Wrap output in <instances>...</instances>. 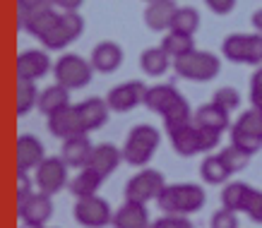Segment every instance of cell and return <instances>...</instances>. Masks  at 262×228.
Returning a JSON list of instances; mask_svg holds the SVG:
<instances>
[{
	"mask_svg": "<svg viewBox=\"0 0 262 228\" xmlns=\"http://www.w3.org/2000/svg\"><path fill=\"white\" fill-rule=\"evenodd\" d=\"M212 101H216L226 110H233V108H238L241 106V92L238 89H233V87H222V89H216L214 92Z\"/></svg>",
	"mask_w": 262,
	"mask_h": 228,
	"instance_id": "cell-38",
	"label": "cell"
},
{
	"mask_svg": "<svg viewBox=\"0 0 262 228\" xmlns=\"http://www.w3.org/2000/svg\"><path fill=\"white\" fill-rule=\"evenodd\" d=\"M82 3H84V0H56V5L58 8H63L65 12H77Z\"/></svg>",
	"mask_w": 262,
	"mask_h": 228,
	"instance_id": "cell-48",
	"label": "cell"
},
{
	"mask_svg": "<svg viewBox=\"0 0 262 228\" xmlns=\"http://www.w3.org/2000/svg\"><path fill=\"white\" fill-rule=\"evenodd\" d=\"M173 70L178 72V77L190 79V82H209L219 75L222 60L214 53L195 48V51L181 55V58H173Z\"/></svg>",
	"mask_w": 262,
	"mask_h": 228,
	"instance_id": "cell-2",
	"label": "cell"
},
{
	"mask_svg": "<svg viewBox=\"0 0 262 228\" xmlns=\"http://www.w3.org/2000/svg\"><path fill=\"white\" fill-rule=\"evenodd\" d=\"M243 212H246L253 221L262 223V192H260V190L253 188V192H250V197H248L246 209H243Z\"/></svg>",
	"mask_w": 262,
	"mask_h": 228,
	"instance_id": "cell-42",
	"label": "cell"
},
{
	"mask_svg": "<svg viewBox=\"0 0 262 228\" xmlns=\"http://www.w3.org/2000/svg\"><path fill=\"white\" fill-rule=\"evenodd\" d=\"M176 10L178 8H176L173 0H157V3H149V8L144 10V24L149 27L151 32H166V29H171Z\"/></svg>",
	"mask_w": 262,
	"mask_h": 228,
	"instance_id": "cell-17",
	"label": "cell"
},
{
	"mask_svg": "<svg viewBox=\"0 0 262 228\" xmlns=\"http://www.w3.org/2000/svg\"><path fill=\"white\" fill-rule=\"evenodd\" d=\"M161 48L166 51L171 58H181V55L195 51V41L190 34H181V32H168V36L161 41Z\"/></svg>",
	"mask_w": 262,
	"mask_h": 228,
	"instance_id": "cell-31",
	"label": "cell"
},
{
	"mask_svg": "<svg viewBox=\"0 0 262 228\" xmlns=\"http://www.w3.org/2000/svg\"><path fill=\"white\" fill-rule=\"evenodd\" d=\"M253 27L262 34V8H260V10H255V12H253Z\"/></svg>",
	"mask_w": 262,
	"mask_h": 228,
	"instance_id": "cell-49",
	"label": "cell"
},
{
	"mask_svg": "<svg viewBox=\"0 0 262 228\" xmlns=\"http://www.w3.org/2000/svg\"><path fill=\"white\" fill-rule=\"evenodd\" d=\"M92 70H94V65L84 60L82 55H63L60 60L56 63L53 72H56V82L58 84H63L72 92V89H82L87 87L89 82H92Z\"/></svg>",
	"mask_w": 262,
	"mask_h": 228,
	"instance_id": "cell-4",
	"label": "cell"
},
{
	"mask_svg": "<svg viewBox=\"0 0 262 228\" xmlns=\"http://www.w3.org/2000/svg\"><path fill=\"white\" fill-rule=\"evenodd\" d=\"M75 219L87 228H103L113 223V212L103 197H82L75 204Z\"/></svg>",
	"mask_w": 262,
	"mask_h": 228,
	"instance_id": "cell-6",
	"label": "cell"
},
{
	"mask_svg": "<svg viewBox=\"0 0 262 228\" xmlns=\"http://www.w3.org/2000/svg\"><path fill=\"white\" fill-rule=\"evenodd\" d=\"M200 175H202V180L209 183V185H222V183H226V178L233 173L226 168L222 156H207L205 161L200 164Z\"/></svg>",
	"mask_w": 262,
	"mask_h": 228,
	"instance_id": "cell-29",
	"label": "cell"
},
{
	"mask_svg": "<svg viewBox=\"0 0 262 228\" xmlns=\"http://www.w3.org/2000/svg\"><path fill=\"white\" fill-rule=\"evenodd\" d=\"M166 188V180H164V175L159 171H151V168H144L140 171L137 175H133L125 185V199L130 202H151V199H157V197L164 192Z\"/></svg>",
	"mask_w": 262,
	"mask_h": 228,
	"instance_id": "cell-5",
	"label": "cell"
},
{
	"mask_svg": "<svg viewBox=\"0 0 262 228\" xmlns=\"http://www.w3.org/2000/svg\"><path fill=\"white\" fill-rule=\"evenodd\" d=\"M15 197H17V207H22L29 197L34 195V183L32 178L27 175V171H17L15 175Z\"/></svg>",
	"mask_w": 262,
	"mask_h": 228,
	"instance_id": "cell-37",
	"label": "cell"
},
{
	"mask_svg": "<svg viewBox=\"0 0 262 228\" xmlns=\"http://www.w3.org/2000/svg\"><path fill=\"white\" fill-rule=\"evenodd\" d=\"M200 144H202V151H212L219 144V130H212V127H200Z\"/></svg>",
	"mask_w": 262,
	"mask_h": 228,
	"instance_id": "cell-45",
	"label": "cell"
},
{
	"mask_svg": "<svg viewBox=\"0 0 262 228\" xmlns=\"http://www.w3.org/2000/svg\"><path fill=\"white\" fill-rule=\"evenodd\" d=\"M200 27V12L195 8H178L171 22V32H181V34H195Z\"/></svg>",
	"mask_w": 262,
	"mask_h": 228,
	"instance_id": "cell-32",
	"label": "cell"
},
{
	"mask_svg": "<svg viewBox=\"0 0 262 228\" xmlns=\"http://www.w3.org/2000/svg\"><path fill=\"white\" fill-rule=\"evenodd\" d=\"M219 156H222V161L226 164V168H229L231 173H238V171H243V168L248 166V161H250V154H248V151H243V149H238L236 144L226 147Z\"/></svg>",
	"mask_w": 262,
	"mask_h": 228,
	"instance_id": "cell-34",
	"label": "cell"
},
{
	"mask_svg": "<svg viewBox=\"0 0 262 228\" xmlns=\"http://www.w3.org/2000/svg\"><path fill=\"white\" fill-rule=\"evenodd\" d=\"M144 94H147V87L142 82H125V84L113 87L108 92V96H106V101H108L111 110H116V113H127L135 106L144 103Z\"/></svg>",
	"mask_w": 262,
	"mask_h": 228,
	"instance_id": "cell-9",
	"label": "cell"
},
{
	"mask_svg": "<svg viewBox=\"0 0 262 228\" xmlns=\"http://www.w3.org/2000/svg\"><path fill=\"white\" fill-rule=\"evenodd\" d=\"M48 3H51V5H56V0H48Z\"/></svg>",
	"mask_w": 262,
	"mask_h": 228,
	"instance_id": "cell-51",
	"label": "cell"
},
{
	"mask_svg": "<svg viewBox=\"0 0 262 228\" xmlns=\"http://www.w3.org/2000/svg\"><path fill=\"white\" fill-rule=\"evenodd\" d=\"M113 228H151L147 207L142 202H130L127 199L125 204L113 214Z\"/></svg>",
	"mask_w": 262,
	"mask_h": 228,
	"instance_id": "cell-16",
	"label": "cell"
},
{
	"mask_svg": "<svg viewBox=\"0 0 262 228\" xmlns=\"http://www.w3.org/2000/svg\"><path fill=\"white\" fill-rule=\"evenodd\" d=\"M159 130L151 125H137L130 130L123 147V158L130 166H147L159 147Z\"/></svg>",
	"mask_w": 262,
	"mask_h": 228,
	"instance_id": "cell-3",
	"label": "cell"
},
{
	"mask_svg": "<svg viewBox=\"0 0 262 228\" xmlns=\"http://www.w3.org/2000/svg\"><path fill=\"white\" fill-rule=\"evenodd\" d=\"M147 3H157V0H147Z\"/></svg>",
	"mask_w": 262,
	"mask_h": 228,
	"instance_id": "cell-52",
	"label": "cell"
},
{
	"mask_svg": "<svg viewBox=\"0 0 262 228\" xmlns=\"http://www.w3.org/2000/svg\"><path fill=\"white\" fill-rule=\"evenodd\" d=\"M205 3L214 15H229L233 5H236V0H205Z\"/></svg>",
	"mask_w": 262,
	"mask_h": 228,
	"instance_id": "cell-47",
	"label": "cell"
},
{
	"mask_svg": "<svg viewBox=\"0 0 262 228\" xmlns=\"http://www.w3.org/2000/svg\"><path fill=\"white\" fill-rule=\"evenodd\" d=\"M178 99H183V96L173 84H157V87L147 89V94H144V106L149 110H154V113L164 116Z\"/></svg>",
	"mask_w": 262,
	"mask_h": 228,
	"instance_id": "cell-19",
	"label": "cell"
},
{
	"mask_svg": "<svg viewBox=\"0 0 262 228\" xmlns=\"http://www.w3.org/2000/svg\"><path fill=\"white\" fill-rule=\"evenodd\" d=\"M15 67H17V77L39 79V77H43V75H48V70H51V58H48L46 51L32 48V51L19 53Z\"/></svg>",
	"mask_w": 262,
	"mask_h": 228,
	"instance_id": "cell-12",
	"label": "cell"
},
{
	"mask_svg": "<svg viewBox=\"0 0 262 228\" xmlns=\"http://www.w3.org/2000/svg\"><path fill=\"white\" fill-rule=\"evenodd\" d=\"M171 137V144H173V149L181 154V156H195L202 151V144H200V130L198 125L192 123V125L183 127L178 132L168 134Z\"/></svg>",
	"mask_w": 262,
	"mask_h": 228,
	"instance_id": "cell-23",
	"label": "cell"
},
{
	"mask_svg": "<svg viewBox=\"0 0 262 228\" xmlns=\"http://www.w3.org/2000/svg\"><path fill=\"white\" fill-rule=\"evenodd\" d=\"M250 192H253V188L246 183H229L226 190L222 192V204L226 209H233V212H243Z\"/></svg>",
	"mask_w": 262,
	"mask_h": 228,
	"instance_id": "cell-28",
	"label": "cell"
},
{
	"mask_svg": "<svg viewBox=\"0 0 262 228\" xmlns=\"http://www.w3.org/2000/svg\"><path fill=\"white\" fill-rule=\"evenodd\" d=\"M161 118H164V127H166V132L173 134V132H178V130H183V127L192 125L195 116H192L188 101H185V99H178V101H176L173 106L161 116Z\"/></svg>",
	"mask_w": 262,
	"mask_h": 228,
	"instance_id": "cell-25",
	"label": "cell"
},
{
	"mask_svg": "<svg viewBox=\"0 0 262 228\" xmlns=\"http://www.w3.org/2000/svg\"><path fill=\"white\" fill-rule=\"evenodd\" d=\"M205 190L195 183H173L166 185L164 192L157 197V204L164 214H195L205 207Z\"/></svg>",
	"mask_w": 262,
	"mask_h": 228,
	"instance_id": "cell-1",
	"label": "cell"
},
{
	"mask_svg": "<svg viewBox=\"0 0 262 228\" xmlns=\"http://www.w3.org/2000/svg\"><path fill=\"white\" fill-rule=\"evenodd\" d=\"M77 108H80L84 130H87V132H94V130H99V127L106 125L111 106H108L106 99H87V101H82Z\"/></svg>",
	"mask_w": 262,
	"mask_h": 228,
	"instance_id": "cell-18",
	"label": "cell"
},
{
	"mask_svg": "<svg viewBox=\"0 0 262 228\" xmlns=\"http://www.w3.org/2000/svg\"><path fill=\"white\" fill-rule=\"evenodd\" d=\"M120 158H123V151H120L118 147H113V144H99V147H94V154H92L89 166H92L94 171H99L103 178H108V175L118 168Z\"/></svg>",
	"mask_w": 262,
	"mask_h": 228,
	"instance_id": "cell-21",
	"label": "cell"
},
{
	"mask_svg": "<svg viewBox=\"0 0 262 228\" xmlns=\"http://www.w3.org/2000/svg\"><path fill=\"white\" fill-rule=\"evenodd\" d=\"M101 183H103V175L99 173V171H94L92 166H87V168H80V173L75 175V180H72V185H70V192L77 197V199L92 197L99 192Z\"/></svg>",
	"mask_w": 262,
	"mask_h": 228,
	"instance_id": "cell-22",
	"label": "cell"
},
{
	"mask_svg": "<svg viewBox=\"0 0 262 228\" xmlns=\"http://www.w3.org/2000/svg\"><path fill=\"white\" fill-rule=\"evenodd\" d=\"M68 168L70 166L65 164V158L58 156H46L36 168V185H39L41 192H48V195H56L65 188L68 183Z\"/></svg>",
	"mask_w": 262,
	"mask_h": 228,
	"instance_id": "cell-7",
	"label": "cell"
},
{
	"mask_svg": "<svg viewBox=\"0 0 262 228\" xmlns=\"http://www.w3.org/2000/svg\"><path fill=\"white\" fill-rule=\"evenodd\" d=\"M17 214L19 219L27 223V226H43L51 214H53V202H51V195L48 192H36L32 195L22 207H17Z\"/></svg>",
	"mask_w": 262,
	"mask_h": 228,
	"instance_id": "cell-10",
	"label": "cell"
},
{
	"mask_svg": "<svg viewBox=\"0 0 262 228\" xmlns=\"http://www.w3.org/2000/svg\"><path fill=\"white\" fill-rule=\"evenodd\" d=\"M24 228H43V226H27V223H24Z\"/></svg>",
	"mask_w": 262,
	"mask_h": 228,
	"instance_id": "cell-50",
	"label": "cell"
},
{
	"mask_svg": "<svg viewBox=\"0 0 262 228\" xmlns=\"http://www.w3.org/2000/svg\"><path fill=\"white\" fill-rule=\"evenodd\" d=\"M60 22H63V27L72 36V41L80 39L82 32H84V19H82L77 12H63V15H60Z\"/></svg>",
	"mask_w": 262,
	"mask_h": 228,
	"instance_id": "cell-39",
	"label": "cell"
},
{
	"mask_svg": "<svg viewBox=\"0 0 262 228\" xmlns=\"http://www.w3.org/2000/svg\"><path fill=\"white\" fill-rule=\"evenodd\" d=\"M248 43H250V34H231L222 43V53L231 63H246L248 58Z\"/></svg>",
	"mask_w": 262,
	"mask_h": 228,
	"instance_id": "cell-30",
	"label": "cell"
},
{
	"mask_svg": "<svg viewBox=\"0 0 262 228\" xmlns=\"http://www.w3.org/2000/svg\"><path fill=\"white\" fill-rule=\"evenodd\" d=\"M92 154H94V147H92V140L87 137V132L63 140V158L70 168H87L92 161Z\"/></svg>",
	"mask_w": 262,
	"mask_h": 228,
	"instance_id": "cell-13",
	"label": "cell"
},
{
	"mask_svg": "<svg viewBox=\"0 0 262 228\" xmlns=\"http://www.w3.org/2000/svg\"><path fill=\"white\" fill-rule=\"evenodd\" d=\"M248 65H260L262 63V34H250V43H248Z\"/></svg>",
	"mask_w": 262,
	"mask_h": 228,
	"instance_id": "cell-43",
	"label": "cell"
},
{
	"mask_svg": "<svg viewBox=\"0 0 262 228\" xmlns=\"http://www.w3.org/2000/svg\"><path fill=\"white\" fill-rule=\"evenodd\" d=\"M48 5H51L48 0H17V19L22 22L27 15H32L41 8H48Z\"/></svg>",
	"mask_w": 262,
	"mask_h": 228,
	"instance_id": "cell-44",
	"label": "cell"
},
{
	"mask_svg": "<svg viewBox=\"0 0 262 228\" xmlns=\"http://www.w3.org/2000/svg\"><path fill=\"white\" fill-rule=\"evenodd\" d=\"M238 212H233V209H219V212H214V216H212V228H238V216H236Z\"/></svg>",
	"mask_w": 262,
	"mask_h": 228,
	"instance_id": "cell-40",
	"label": "cell"
},
{
	"mask_svg": "<svg viewBox=\"0 0 262 228\" xmlns=\"http://www.w3.org/2000/svg\"><path fill=\"white\" fill-rule=\"evenodd\" d=\"M34 106H39V89H36V79L17 77V96H15V110L19 116L29 113Z\"/></svg>",
	"mask_w": 262,
	"mask_h": 228,
	"instance_id": "cell-26",
	"label": "cell"
},
{
	"mask_svg": "<svg viewBox=\"0 0 262 228\" xmlns=\"http://www.w3.org/2000/svg\"><path fill=\"white\" fill-rule=\"evenodd\" d=\"M168 63H171V55L161 46L147 48V51L140 55V67H142V72L149 75V77H161V75L168 70Z\"/></svg>",
	"mask_w": 262,
	"mask_h": 228,
	"instance_id": "cell-27",
	"label": "cell"
},
{
	"mask_svg": "<svg viewBox=\"0 0 262 228\" xmlns=\"http://www.w3.org/2000/svg\"><path fill=\"white\" fill-rule=\"evenodd\" d=\"M250 101H253V108L262 110V67L255 72L250 82Z\"/></svg>",
	"mask_w": 262,
	"mask_h": 228,
	"instance_id": "cell-46",
	"label": "cell"
},
{
	"mask_svg": "<svg viewBox=\"0 0 262 228\" xmlns=\"http://www.w3.org/2000/svg\"><path fill=\"white\" fill-rule=\"evenodd\" d=\"M43 158H46V149H43V144L36 137L22 134L17 140V149H15L17 171H34V168H39Z\"/></svg>",
	"mask_w": 262,
	"mask_h": 228,
	"instance_id": "cell-11",
	"label": "cell"
},
{
	"mask_svg": "<svg viewBox=\"0 0 262 228\" xmlns=\"http://www.w3.org/2000/svg\"><path fill=\"white\" fill-rule=\"evenodd\" d=\"M70 106V89L63 87V84H53V87H46L43 92L39 94V110L41 113H56V110Z\"/></svg>",
	"mask_w": 262,
	"mask_h": 228,
	"instance_id": "cell-24",
	"label": "cell"
},
{
	"mask_svg": "<svg viewBox=\"0 0 262 228\" xmlns=\"http://www.w3.org/2000/svg\"><path fill=\"white\" fill-rule=\"evenodd\" d=\"M229 116L231 110H226L224 106H219L216 101L212 103H205L195 110V125L200 127H212V130H219L224 132L229 127Z\"/></svg>",
	"mask_w": 262,
	"mask_h": 228,
	"instance_id": "cell-20",
	"label": "cell"
},
{
	"mask_svg": "<svg viewBox=\"0 0 262 228\" xmlns=\"http://www.w3.org/2000/svg\"><path fill=\"white\" fill-rule=\"evenodd\" d=\"M41 43H43L48 51H60V48H65L68 43H72V36L68 34V29L63 27V22H58L56 27L41 39Z\"/></svg>",
	"mask_w": 262,
	"mask_h": 228,
	"instance_id": "cell-35",
	"label": "cell"
},
{
	"mask_svg": "<svg viewBox=\"0 0 262 228\" xmlns=\"http://www.w3.org/2000/svg\"><path fill=\"white\" fill-rule=\"evenodd\" d=\"M231 144H236L238 149L248 151V154L253 156V154H257V151L262 149V137L250 134V132H246V130H238V127L233 125V130H231Z\"/></svg>",
	"mask_w": 262,
	"mask_h": 228,
	"instance_id": "cell-33",
	"label": "cell"
},
{
	"mask_svg": "<svg viewBox=\"0 0 262 228\" xmlns=\"http://www.w3.org/2000/svg\"><path fill=\"white\" fill-rule=\"evenodd\" d=\"M48 132L58 137V140H70L77 134H84V123H82L80 108L77 106H65L48 116Z\"/></svg>",
	"mask_w": 262,
	"mask_h": 228,
	"instance_id": "cell-8",
	"label": "cell"
},
{
	"mask_svg": "<svg viewBox=\"0 0 262 228\" xmlns=\"http://www.w3.org/2000/svg\"><path fill=\"white\" fill-rule=\"evenodd\" d=\"M120 63H123V48L118 43H113V41H101L92 51V65H94L96 72L111 75L120 67Z\"/></svg>",
	"mask_w": 262,
	"mask_h": 228,
	"instance_id": "cell-15",
	"label": "cell"
},
{
	"mask_svg": "<svg viewBox=\"0 0 262 228\" xmlns=\"http://www.w3.org/2000/svg\"><path fill=\"white\" fill-rule=\"evenodd\" d=\"M58 22H60V15L53 10V5H48V8H41V10H36V12H32V15H27L22 22H19V27L41 41Z\"/></svg>",
	"mask_w": 262,
	"mask_h": 228,
	"instance_id": "cell-14",
	"label": "cell"
},
{
	"mask_svg": "<svg viewBox=\"0 0 262 228\" xmlns=\"http://www.w3.org/2000/svg\"><path fill=\"white\" fill-rule=\"evenodd\" d=\"M236 127H238V130H246V132H250V134H257V137H262V110L260 108L246 110V113H243V116L238 118Z\"/></svg>",
	"mask_w": 262,
	"mask_h": 228,
	"instance_id": "cell-36",
	"label": "cell"
},
{
	"mask_svg": "<svg viewBox=\"0 0 262 228\" xmlns=\"http://www.w3.org/2000/svg\"><path fill=\"white\" fill-rule=\"evenodd\" d=\"M151 228H195L188 221V216H183V214H166V216H161L159 221H154Z\"/></svg>",
	"mask_w": 262,
	"mask_h": 228,
	"instance_id": "cell-41",
	"label": "cell"
}]
</instances>
